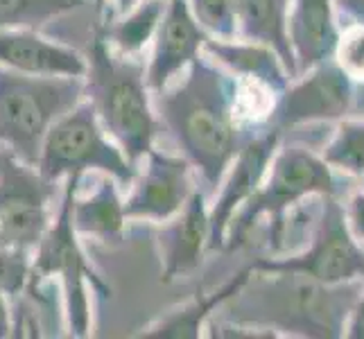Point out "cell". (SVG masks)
Instances as JSON below:
<instances>
[{
	"label": "cell",
	"instance_id": "d6986e66",
	"mask_svg": "<svg viewBox=\"0 0 364 339\" xmlns=\"http://www.w3.org/2000/svg\"><path fill=\"white\" fill-rule=\"evenodd\" d=\"M124 206L114 177H100L95 188L80 199H73V226L77 235H91L100 242H120L124 229Z\"/></svg>",
	"mask_w": 364,
	"mask_h": 339
},
{
	"label": "cell",
	"instance_id": "603a6c76",
	"mask_svg": "<svg viewBox=\"0 0 364 339\" xmlns=\"http://www.w3.org/2000/svg\"><path fill=\"white\" fill-rule=\"evenodd\" d=\"M323 161L348 174H364V122H342L323 149Z\"/></svg>",
	"mask_w": 364,
	"mask_h": 339
},
{
	"label": "cell",
	"instance_id": "8fae6325",
	"mask_svg": "<svg viewBox=\"0 0 364 339\" xmlns=\"http://www.w3.org/2000/svg\"><path fill=\"white\" fill-rule=\"evenodd\" d=\"M350 102H353L350 77L337 66V61L326 59L315 68H310L308 77L296 82L281 97L274 113L276 129L344 118Z\"/></svg>",
	"mask_w": 364,
	"mask_h": 339
},
{
	"label": "cell",
	"instance_id": "3957f363",
	"mask_svg": "<svg viewBox=\"0 0 364 339\" xmlns=\"http://www.w3.org/2000/svg\"><path fill=\"white\" fill-rule=\"evenodd\" d=\"M89 93L105 131L114 138L134 166L154 147L161 122L149 97L145 66L111 50L102 32H95L84 75Z\"/></svg>",
	"mask_w": 364,
	"mask_h": 339
},
{
	"label": "cell",
	"instance_id": "6da1fadb",
	"mask_svg": "<svg viewBox=\"0 0 364 339\" xmlns=\"http://www.w3.org/2000/svg\"><path fill=\"white\" fill-rule=\"evenodd\" d=\"M237 84L208 59L195 57L183 80L156 91V118L206 183L215 190L240 149Z\"/></svg>",
	"mask_w": 364,
	"mask_h": 339
},
{
	"label": "cell",
	"instance_id": "ac0fdd59",
	"mask_svg": "<svg viewBox=\"0 0 364 339\" xmlns=\"http://www.w3.org/2000/svg\"><path fill=\"white\" fill-rule=\"evenodd\" d=\"M202 50L210 53L218 64L227 66L233 75H240V80L258 82L272 91H281L287 77H290L281 57L262 43H254V41L233 43V39L215 41L208 36Z\"/></svg>",
	"mask_w": 364,
	"mask_h": 339
},
{
	"label": "cell",
	"instance_id": "83f0119b",
	"mask_svg": "<svg viewBox=\"0 0 364 339\" xmlns=\"http://www.w3.org/2000/svg\"><path fill=\"white\" fill-rule=\"evenodd\" d=\"M348 337H353V339H364V296L355 303L353 312H350Z\"/></svg>",
	"mask_w": 364,
	"mask_h": 339
},
{
	"label": "cell",
	"instance_id": "d4e9b609",
	"mask_svg": "<svg viewBox=\"0 0 364 339\" xmlns=\"http://www.w3.org/2000/svg\"><path fill=\"white\" fill-rule=\"evenodd\" d=\"M337 66H340L350 80L364 82V25H350V28L337 39L335 45Z\"/></svg>",
	"mask_w": 364,
	"mask_h": 339
},
{
	"label": "cell",
	"instance_id": "9c48e42d",
	"mask_svg": "<svg viewBox=\"0 0 364 339\" xmlns=\"http://www.w3.org/2000/svg\"><path fill=\"white\" fill-rule=\"evenodd\" d=\"M251 269L262 271H301L312 276L319 283L337 285L364 276V251L353 240L348 231L342 208L328 199L319 231L312 240V247L304 256L283 260H256Z\"/></svg>",
	"mask_w": 364,
	"mask_h": 339
},
{
	"label": "cell",
	"instance_id": "30bf717a",
	"mask_svg": "<svg viewBox=\"0 0 364 339\" xmlns=\"http://www.w3.org/2000/svg\"><path fill=\"white\" fill-rule=\"evenodd\" d=\"M147 166L141 177H134L132 193L122 202L127 220L168 222L191 197V163L183 156L161 154L152 147L145 154Z\"/></svg>",
	"mask_w": 364,
	"mask_h": 339
},
{
	"label": "cell",
	"instance_id": "277c9868",
	"mask_svg": "<svg viewBox=\"0 0 364 339\" xmlns=\"http://www.w3.org/2000/svg\"><path fill=\"white\" fill-rule=\"evenodd\" d=\"M84 99V77L30 75L0 66V145L36 168L53 124Z\"/></svg>",
	"mask_w": 364,
	"mask_h": 339
},
{
	"label": "cell",
	"instance_id": "e0dca14e",
	"mask_svg": "<svg viewBox=\"0 0 364 339\" xmlns=\"http://www.w3.org/2000/svg\"><path fill=\"white\" fill-rule=\"evenodd\" d=\"M233 11L237 34L242 36V41L272 48L281 57L290 80H294L299 70L290 39H287L290 0H233Z\"/></svg>",
	"mask_w": 364,
	"mask_h": 339
},
{
	"label": "cell",
	"instance_id": "44dd1931",
	"mask_svg": "<svg viewBox=\"0 0 364 339\" xmlns=\"http://www.w3.org/2000/svg\"><path fill=\"white\" fill-rule=\"evenodd\" d=\"M166 5L168 0H138L132 9L124 11V18L100 28V32L118 55L134 57L154 39Z\"/></svg>",
	"mask_w": 364,
	"mask_h": 339
},
{
	"label": "cell",
	"instance_id": "7402d4cb",
	"mask_svg": "<svg viewBox=\"0 0 364 339\" xmlns=\"http://www.w3.org/2000/svg\"><path fill=\"white\" fill-rule=\"evenodd\" d=\"M80 0H0V32L41 28L50 18L66 14Z\"/></svg>",
	"mask_w": 364,
	"mask_h": 339
},
{
	"label": "cell",
	"instance_id": "ba28073f",
	"mask_svg": "<svg viewBox=\"0 0 364 339\" xmlns=\"http://www.w3.org/2000/svg\"><path fill=\"white\" fill-rule=\"evenodd\" d=\"M55 183L7 149L0 163V249L30 251L50 226Z\"/></svg>",
	"mask_w": 364,
	"mask_h": 339
},
{
	"label": "cell",
	"instance_id": "5b68a950",
	"mask_svg": "<svg viewBox=\"0 0 364 339\" xmlns=\"http://www.w3.org/2000/svg\"><path fill=\"white\" fill-rule=\"evenodd\" d=\"M80 179L82 174H68L57 220L50 222L39 244L34 247L36 256L32 262V274L39 279H57L61 283L68 330L75 337H86L91 333L89 283L91 290H95L100 296H111V290L86 260L77 240V231L73 226V199L77 195Z\"/></svg>",
	"mask_w": 364,
	"mask_h": 339
},
{
	"label": "cell",
	"instance_id": "5bb4252c",
	"mask_svg": "<svg viewBox=\"0 0 364 339\" xmlns=\"http://www.w3.org/2000/svg\"><path fill=\"white\" fill-rule=\"evenodd\" d=\"M172 220V217H170ZM210 220L206 193L193 190L172 222L163 224L156 233V244L163 262V283L183 279L199 269L208 249Z\"/></svg>",
	"mask_w": 364,
	"mask_h": 339
},
{
	"label": "cell",
	"instance_id": "7c38bea8",
	"mask_svg": "<svg viewBox=\"0 0 364 339\" xmlns=\"http://www.w3.org/2000/svg\"><path fill=\"white\" fill-rule=\"evenodd\" d=\"M279 138H281V129L274 127L267 134L251 138V141H247L237 149V154L231 161L233 166H229L231 168L229 177L222 185L220 197L215 199V206H213V210H208V220H210L208 249L224 247L227 229L233 215L260 188L262 174L269 168L276 145H279Z\"/></svg>",
	"mask_w": 364,
	"mask_h": 339
},
{
	"label": "cell",
	"instance_id": "7a4b0ae2",
	"mask_svg": "<svg viewBox=\"0 0 364 339\" xmlns=\"http://www.w3.org/2000/svg\"><path fill=\"white\" fill-rule=\"evenodd\" d=\"M251 269V267H249ZM242 283L227 303V319L262 328L294 330L308 337H337L358 303V285L328 290L301 271H262Z\"/></svg>",
	"mask_w": 364,
	"mask_h": 339
},
{
	"label": "cell",
	"instance_id": "f1b7e54d",
	"mask_svg": "<svg viewBox=\"0 0 364 339\" xmlns=\"http://www.w3.org/2000/svg\"><path fill=\"white\" fill-rule=\"evenodd\" d=\"M11 335V312L7 306V294L0 292V339Z\"/></svg>",
	"mask_w": 364,
	"mask_h": 339
},
{
	"label": "cell",
	"instance_id": "4316f807",
	"mask_svg": "<svg viewBox=\"0 0 364 339\" xmlns=\"http://www.w3.org/2000/svg\"><path fill=\"white\" fill-rule=\"evenodd\" d=\"M348 220H350L348 224H350V233H353V237L364 240V193L350 199Z\"/></svg>",
	"mask_w": 364,
	"mask_h": 339
},
{
	"label": "cell",
	"instance_id": "9a60e30c",
	"mask_svg": "<svg viewBox=\"0 0 364 339\" xmlns=\"http://www.w3.org/2000/svg\"><path fill=\"white\" fill-rule=\"evenodd\" d=\"M0 66L30 75H86V59L77 50L50 41L30 28L0 32Z\"/></svg>",
	"mask_w": 364,
	"mask_h": 339
},
{
	"label": "cell",
	"instance_id": "cb8c5ba5",
	"mask_svg": "<svg viewBox=\"0 0 364 339\" xmlns=\"http://www.w3.org/2000/svg\"><path fill=\"white\" fill-rule=\"evenodd\" d=\"M195 21L218 39H233L237 34L233 0H188Z\"/></svg>",
	"mask_w": 364,
	"mask_h": 339
},
{
	"label": "cell",
	"instance_id": "4dcf8cb0",
	"mask_svg": "<svg viewBox=\"0 0 364 339\" xmlns=\"http://www.w3.org/2000/svg\"><path fill=\"white\" fill-rule=\"evenodd\" d=\"M111 3H116V7H118V11H122V14H124V11H127V9H132L136 3H138V0H111Z\"/></svg>",
	"mask_w": 364,
	"mask_h": 339
},
{
	"label": "cell",
	"instance_id": "f546056e",
	"mask_svg": "<svg viewBox=\"0 0 364 339\" xmlns=\"http://www.w3.org/2000/svg\"><path fill=\"white\" fill-rule=\"evenodd\" d=\"M337 5H340L346 14L358 18L360 25H364V0H337Z\"/></svg>",
	"mask_w": 364,
	"mask_h": 339
},
{
	"label": "cell",
	"instance_id": "4fadbf2b",
	"mask_svg": "<svg viewBox=\"0 0 364 339\" xmlns=\"http://www.w3.org/2000/svg\"><path fill=\"white\" fill-rule=\"evenodd\" d=\"M208 32L195 21L188 0H168L154 34V53L145 70L149 91H161L199 55Z\"/></svg>",
	"mask_w": 364,
	"mask_h": 339
},
{
	"label": "cell",
	"instance_id": "52a82bcc",
	"mask_svg": "<svg viewBox=\"0 0 364 339\" xmlns=\"http://www.w3.org/2000/svg\"><path fill=\"white\" fill-rule=\"evenodd\" d=\"M335 193L337 188L328 163L315 152H310L308 147L287 145L276 156H272V172L267 183L258 188L233 215L224 244H229V249L245 244L249 231L254 229L260 215H274V212L296 204L301 197H333Z\"/></svg>",
	"mask_w": 364,
	"mask_h": 339
},
{
	"label": "cell",
	"instance_id": "ffe728a7",
	"mask_svg": "<svg viewBox=\"0 0 364 339\" xmlns=\"http://www.w3.org/2000/svg\"><path fill=\"white\" fill-rule=\"evenodd\" d=\"M249 274H251V269H245L229 283H224L220 290L195 296L191 303L172 310L170 315L159 319L143 333H138V337H147V339H195V337H199L202 325L210 317V312L227 303V301L240 290L242 283L249 279Z\"/></svg>",
	"mask_w": 364,
	"mask_h": 339
},
{
	"label": "cell",
	"instance_id": "2e32d148",
	"mask_svg": "<svg viewBox=\"0 0 364 339\" xmlns=\"http://www.w3.org/2000/svg\"><path fill=\"white\" fill-rule=\"evenodd\" d=\"M287 39L299 72L328 59L340 39L333 18V0H294L287 14Z\"/></svg>",
	"mask_w": 364,
	"mask_h": 339
},
{
	"label": "cell",
	"instance_id": "1f68e13d",
	"mask_svg": "<svg viewBox=\"0 0 364 339\" xmlns=\"http://www.w3.org/2000/svg\"><path fill=\"white\" fill-rule=\"evenodd\" d=\"M5 154H7V147L3 145V147H0V163H3V158H5Z\"/></svg>",
	"mask_w": 364,
	"mask_h": 339
},
{
	"label": "cell",
	"instance_id": "8992f818",
	"mask_svg": "<svg viewBox=\"0 0 364 339\" xmlns=\"http://www.w3.org/2000/svg\"><path fill=\"white\" fill-rule=\"evenodd\" d=\"M36 170L53 183L68 174H84L91 170L109 174L120 185H132L136 177V166L107 138L89 99L77 102L48 129Z\"/></svg>",
	"mask_w": 364,
	"mask_h": 339
},
{
	"label": "cell",
	"instance_id": "484cf974",
	"mask_svg": "<svg viewBox=\"0 0 364 339\" xmlns=\"http://www.w3.org/2000/svg\"><path fill=\"white\" fill-rule=\"evenodd\" d=\"M32 265L28 251L18 249H0V292L7 296H16L25 290L30 281Z\"/></svg>",
	"mask_w": 364,
	"mask_h": 339
}]
</instances>
